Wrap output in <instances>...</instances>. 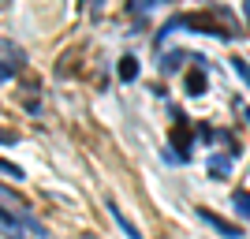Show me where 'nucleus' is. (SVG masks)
<instances>
[{
	"label": "nucleus",
	"instance_id": "nucleus-1",
	"mask_svg": "<svg viewBox=\"0 0 250 239\" xmlns=\"http://www.w3.org/2000/svg\"><path fill=\"white\" fill-rule=\"evenodd\" d=\"M198 217H202V224H209V228L217 232V236H224V239H239V236H243V228H239V224L224 220L220 213H213V209H198Z\"/></svg>",
	"mask_w": 250,
	"mask_h": 239
},
{
	"label": "nucleus",
	"instance_id": "nucleus-2",
	"mask_svg": "<svg viewBox=\"0 0 250 239\" xmlns=\"http://www.w3.org/2000/svg\"><path fill=\"white\" fill-rule=\"evenodd\" d=\"M172 142H179V161H190V127H187V116H183V112H176Z\"/></svg>",
	"mask_w": 250,
	"mask_h": 239
},
{
	"label": "nucleus",
	"instance_id": "nucleus-3",
	"mask_svg": "<svg viewBox=\"0 0 250 239\" xmlns=\"http://www.w3.org/2000/svg\"><path fill=\"white\" fill-rule=\"evenodd\" d=\"M104 206H108V213H112V220H116V224H120V232H124L127 239H146V236H142V232H138V224H135V220H127V213H124V209H120V206H116V198H104Z\"/></svg>",
	"mask_w": 250,
	"mask_h": 239
},
{
	"label": "nucleus",
	"instance_id": "nucleus-4",
	"mask_svg": "<svg viewBox=\"0 0 250 239\" xmlns=\"http://www.w3.org/2000/svg\"><path fill=\"white\" fill-rule=\"evenodd\" d=\"M183 90H187L190 97H202V94H206V67H190L187 79H183Z\"/></svg>",
	"mask_w": 250,
	"mask_h": 239
},
{
	"label": "nucleus",
	"instance_id": "nucleus-5",
	"mask_svg": "<svg viewBox=\"0 0 250 239\" xmlns=\"http://www.w3.org/2000/svg\"><path fill=\"white\" fill-rule=\"evenodd\" d=\"M19 220H22V228H26V232H34V236H38V239H45V236H49V228H45L42 220L34 217L30 209H19Z\"/></svg>",
	"mask_w": 250,
	"mask_h": 239
},
{
	"label": "nucleus",
	"instance_id": "nucleus-6",
	"mask_svg": "<svg viewBox=\"0 0 250 239\" xmlns=\"http://www.w3.org/2000/svg\"><path fill=\"white\" fill-rule=\"evenodd\" d=\"M138 79V60L135 56H120V83H135Z\"/></svg>",
	"mask_w": 250,
	"mask_h": 239
},
{
	"label": "nucleus",
	"instance_id": "nucleus-7",
	"mask_svg": "<svg viewBox=\"0 0 250 239\" xmlns=\"http://www.w3.org/2000/svg\"><path fill=\"white\" fill-rule=\"evenodd\" d=\"M0 224H4V228H8L11 236H15V232H22V220H19V213H8L4 206H0Z\"/></svg>",
	"mask_w": 250,
	"mask_h": 239
},
{
	"label": "nucleus",
	"instance_id": "nucleus-8",
	"mask_svg": "<svg viewBox=\"0 0 250 239\" xmlns=\"http://www.w3.org/2000/svg\"><path fill=\"white\" fill-rule=\"evenodd\" d=\"M183 56H187V52H165V64H161V71H165V75H172V71H176V67H179V60H183Z\"/></svg>",
	"mask_w": 250,
	"mask_h": 239
},
{
	"label": "nucleus",
	"instance_id": "nucleus-9",
	"mask_svg": "<svg viewBox=\"0 0 250 239\" xmlns=\"http://www.w3.org/2000/svg\"><path fill=\"white\" fill-rule=\"evenodd\" d=\"M231 206L239 209V213H247V217H250V195H247V191H235V195H231Z\"/></svg>",
	"mask_w": 250,
	"mask_h": 239
},
{
	"label": "nucleus",
	"instance_id": "nucleus-10",
	"mask_svg": "<svg viewBox=\"0 0 250 239\" xmlns=\"http://www.w3.org/2000/svg\"><path fill=\"white\" fill-rule=\"evenodd\" d=\"M0 172H4V176H11V179H22V176H26L15 161H4V157H0Z\"/></svg>",
	"mask_w": 250,
	"mask_h": 239
},
{
	"label": "nucleus",
	"instance_id": "nucleus-11",
	"mask_svg": "<svg viewBox=\"0 0 250 239\" xmlns=\"http://www.w3.org/2000/svg\"><path fill=\"white\" fill-rule=\"evenodd\" d=\"M176 30H179V15H176V19H168L165 26H161V34H157V45H165V42H168V34H176Z\"/></svg>",
	"mask_w": 250,
	"mask_h": 239
},
{
	"label": "nucleus",
	"instance_id": "nucleus-12",
	"mask_svg": "<svg viewBox=\"0 0 250 239\" xmlns=\"http://www.w3.org/2000/svg\"><path fill=\"white\" fill-rule=\"evenodd\" d=\"M231 71H235V75L243 79V83L250 86V64H247V60H239V56H235V60H231Z\"/></svg>",
	"mask_w": 250,
	"mask_h": 239
},
{
	"label": "nucleus",
	"instance_id": "nucleus-13",
	"mask_svg": "<svg viewBox=\"0 0 250 239\" xmlns=\"http://www.w3.org/2000/svg\"><path fill=\"white\" fill-rule=\"evenodd\" d=\"M22 64H8V60H0V83H4V79H11V75L19 71Z\"/></svg>",
	"mask_w": 250,
	"mask_h": 239
},
{
	"label": "nucleus",
	"instance_id": "nucleus-14",
	"mask_svg": "<svg viewBox=\"0 0 250 239\" xmlns=\"http://www.w3.org/2000/svg\"><path fill=\"white\" fill-rule=\"evenodd\" d=\"M213 176H224V172H228V157H213Z\"/></svg>",
	"mask_w": 250,
	"mask_h": 239
},
{
	"label": "nucleus",
	"instance_id": "nucleus-15",
	"mask_svg": "<svg viewBox=\"0 0 250 239\" xmlns=\"http://www.w3.org/2000/svg\"><path fill=\"white\" fill-rule=\"evenodd\" d=\"M19 142V135H15V131H4V127H0V146H15Z\"/></svg>",
	"mask_w": 250,
	"mask_h": 239
},
{
	"label": "nucleus",
	"instance_id": "nucleus-16",
	"mask_svg": "<svg viewBox=\"0 0 250 239\" xmlns=\"http://www.w3.org/2000/svg\"><path fill=\"white\" fill-rule=\"evenodd\" d=\"M243 15H247V19H250V4H243Z\"/></svg>",
	"mask_w": 250,
	"mask_h": 239
},
{
	"label": "nucleus",
	"instance_id": "nucleus-17",
	"mask_svg": "<svg viewBox=\"0 0 250 239\" xmlns=\"http://www.w3.org/2000/svg\"><path fill=\"white\" fill-rule=\"evenodd\" d=\"M243 112H247V120H250V109H243Z\"/></svg>",
	"mask_w": 250,
	"mask_h": 239
}]
</instances>
